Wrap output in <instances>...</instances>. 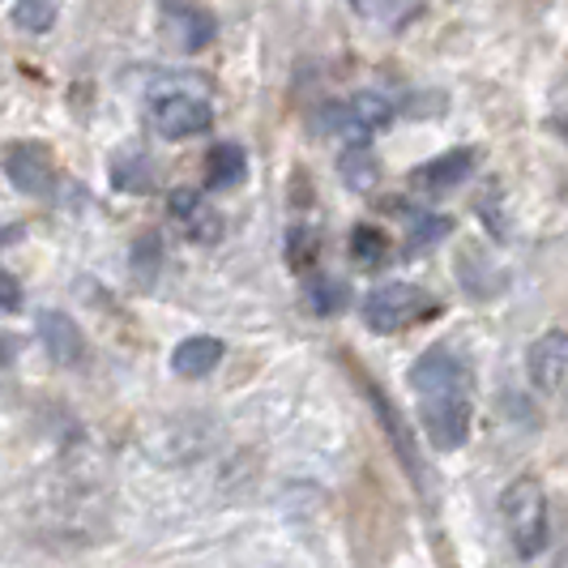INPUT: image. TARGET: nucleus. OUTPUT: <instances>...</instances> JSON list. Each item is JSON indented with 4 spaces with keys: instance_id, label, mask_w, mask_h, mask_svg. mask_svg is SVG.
Returning <instances> with one entry per match:
<instances>
[{
    "instance_id": "nucleus-1",
    "label": "nucleus",
    "mask_w": 568,
    "mask_h": 568,
    "mask_svg": "<svg viewBox=\"0 0 568 568\" xmlns=\"http://www.w3.org/2000/svg\"><path fill=\"white\" fill-rule=\"evenodd\" d=\"M410 389L419 394V419L427 427V440L440 454H454L470 440L475 419V381L462 359L449 351H427L410 368Z\"/></svg>"
},
{
    "instance_id": "nucleus-2",
    "label": "nucleus",
    "mask_w": 568,
    "mask_h": 568,
    "mask_svg": "<svg viewBox=\"0 0 568 568\" xmlns=\"http://www.w3.org/2000/svg\"><path fill=\"white\" fill-rule=\"evenodd\" d=\"M500 513L509 526V542L521 560H535L547 547V491L539 487V479L521 475L505 487L500 496Z\"/></svg>"
},
{
    "instance_id": "nucleus-3",
    "label": "nucleus",
    "mask_w": 568,
    "mask_h": 568,
    "mask_svg": "<svg viewBox=\"0 0 568 568\" xmlns=\"http://www.w3.org/2000/svg\"><path fill=\"white\" fill-rule=\"evenodd\" d=\"M436 313H440L436 295H427L424 286L415 283L376 286L364 300V321L372 334H402V329H415L419 321H432Z\"/></svg>"
},
{
    "instance_id": "nucleus-4",
    "label": "nucleus",
    "mask_w": 568,
    "mask_h": 568,
    "mask_svg": "<svg viewBox=\"0 0 568 568\" xmlns=\"http://www.w3.org/2000/svg\"><path fill=\"white\" fill-rule=\"evenodd\" d=\"M150 120L154 129L168 138V142H189L205 133L214 124V108L197 99V94H184V90H168V94H154L150 103Z\"/></svg>"
},
{
    "instance_id": "nucleus-5",
    "label": "nucleus",
    "mask_w": 568,
    "mask_h": 568,
    "mask_svg": "<svg viewBox=\"0 0 568 568\" xmlns=\"http://www.w3.org/2000/svg\"><path fill=\"white\" fill-rule=\"evenodd\" d=\"M159 30L175 52H201L214 43L219 34V22L210 9L201 4H189V0H159Z\"/></svg>"
},
{
    "instance_id": "nucleus-6",
    "label": "nucleus",
    "mask_w": 568,
    "mask_h": 568,
    "mask_svg": "<svg viewBox=\"0 0 568 568\" xmlns=\"http://www.w3.org/2000/svg\"><path fill=\"white\" fill-rule=\"evenodd\" d=\"M526 372H530V385L539 394H560L568 381V334L565 329H547L542 338L530 342L526 351Z\"/></svg>"
},
{
    "instance_id": "nucleus-7",
    "label": "nucleus",
    "mask_w": 568,
    "mask_h": 568,
    "mask_svg": "<svg viewBox=\"0 0 568 568\" xmlns=\"http://www.w3.org/2000/svg\"><path fill=\"white\" fill-rule=\"evenodd\" d=\"M168 210L189 240H197V244H219L223 240V214L193 189H175L168 197Z\"/></svg>"
},
{
    "instance_id": "nucleus-8",
    "label": "nucleus",
    "mask_w": 568,
    "mask_h": 568,
    "mask_svg": "<svg viewBox=\"0 0 568 568\" xmlns=\"http://www.w3.org/2000/svg\"><path fill=\"white\" fill-rule=\"evenodd\" d=\"M4 175L30 197H48L52 184H57V171H52V159H48L43 145H9L4 150Z\"/></svg>"
},
{
    "instance_id": "nucleus-9",
    "label": "nucleus",
    "mask_w": 568,
    "mask_h": 568,
    "mask_svg": "<svg viewBox=\"0 0 568 568\" xmlns=\"http://www.w3.org/2000/svg\"><path fill=\"white\" fill-rule=\"evenodd\" d=\"M475 159H479V150H449V154L432 159V163H424V168H415L410 184H415L419 193H449V189H457V184L470 180Z\"/></svg>"
},
{
    "instance_id": "nucleus-10",
    "label": "nucleus",
    "mask_w": 568,
    "mask_h": 568,
    "mask_svg": "<svg viewBox=\"0 0 568 568\" xmlns=\"http://www.w3.org/2000/svg\"><path fill=\"white\" fill-rule=\"evenodd\" d=\"M223 355H227V346L219 338L193 334V338H184L171 351V372L184 376V381H201V376H210V372L223 364Z\"/></svg>"
},
{
    "instance_id": "nucleus-11",
    "label": "nucleus",
    "mask_w": 568,
    "mask_h": 568,
    "mask_svg": "<svg viewBox=\"0 0 568 568\" xmlns=\"http://www.w3.org/2000/svg\"><path fill=\"white\" fill-rule=\"evenodd\" d=\"M39 338H43L48 355H52L57 364H82L85 338H82V329L73 325V316L43 313V316H39Z\"/></svg>"
},
{
    "instance_id": "nucleus-12",
    "label": "nucleus",
    "mask_w": 568,
    "mask_h": 568,
    "mask_svg": "<svg viewBox=\"0 0 568 568\" xmlns=\"http://www.w3.org/2000/svg\"><path fill=\"white\" fill-rule=\"evenodd\" d=\"M372 406H376V415H381V424L389 432V445H394V454L406 462V470H410V479L424 487V462H419V449H415V436H410V427L402 419L398 410L389 406V398L381 394V389H372Z\"/></svg>"
},
{
    "instance_id": "nucleus-13",
    "label": "nucleus",
    "mask_w": 568,
    "mask_h": 568,
    "mask_svg": "<svg viewBox=\"0 0 568 568\" xmlns=\"http://www.w3.org/2000/svg\"><path fill=\"white\" fill-rule=\"evenodd\" d=\"M338 175L351 193H372L381 184V159L372 154L368 145H346L338 159Z\"/></svg>"
},
{
    "instance_id": "nucleus-14",
    "label": "nucleus",
    "mask_w": 568,
    "mask_h": 568,
    "mask_svg": "<svg viewBox=\"0 0 568 568\" xmlns=\"http://www.w3.org/2000/svg\"><path fill=\"white\" fill-rule=\"evenodd\" d=\"M244 180V150L240 145H214L210 154H205V189L210 193H223L231 184H240Z\"/></svg>"
},
{
    "instance_id": "nucleus-15",
    "label": "nucleus",
    "mask_w": 568,
    "mask_h": 568,
    "mask_svg": "<svg viewBox=\"0 0 568 568\" xmlns=\"http://www.w3.org/2000/svg\"><path fill=\"white\" fill-rule=\"evenodd\" d=\"M351 256H355V265H364V270H381V265H389V256H394V244H389V235L381 227H355L351 231Z\"/></svg>"
},
{
    "instance_id": "nucleus-16",
    "label": "nucleus",
    "mask_w": 568,
    "mask_h": 568,
    "mask_svg": "<svg viewBox=\"0 0 568 568\" xmlns=\"http://www.w3.org/2000/svg\"><path fill=\"white\" fill-rule=\"evenodd\" d=\"M346 108H351V115H355V120H359L368 133H372V129H385V124L394 120V103H389L385 94H376V90H359V94H355Z\"/></svg>"
},
{
    "instance_id": "nucleus-17",
    "label": "nucleus",
    "mask_w": 568,
    "mask_h": 568,
    "mask_svg": "<svg viewBox=\"0 0 568 568\" xmlns=\"http://www.w3.org/2000/svg\"><path fill=\"white\" fill-rule=\"evenodd\" d=\"M13 22L30 34H43V30H52L57 22V0H18L13 4Z\"/></svg>"
},
{
    "instance_id": "nucleus-18",
    "label": "nucleus",
    "mask_w": 568,
    "mask_h": 568,
    "mask_svg": "<svg viewBox=\"0 0 568 568\" xmlns=\"http://www.w3.org/2000/svg\"><path fill=\"white\" fill-rule=\"evenodd\" d=\"M316 248H321V240H316L313 227H291L286 235V261H291V270H313L316 265Z\"/></svg>"
},
{
    "instance_id": "nucleus-19",
    "label": "nucleus",
    "mask_w": 568,
    "mask_h": 568,
    "mask_svg": "<svg viewBox=\"0 0 568 568\" xmlns=\"http://www.w3.org/2000/svg\"><path fill=\"white\" fill-rule=\"evenodd\" d=\"M308 304H313L316 313H342V308H346V286L334 283V278H313Z\"/></svg>"
},
{
    "instance_id": "nucleus-20",
    "label": "nucleus",
    "mask_w": 568,
    "mask_h": 568,
    "mask_svg": "<svg viewBox=\"0 0 568 568\" xmlns=\"http://www.w3.org/2000/svg\"><path fill=\"white\" fill-rule=\"evenodd\" d=\"M376 9L385 13L389 27H406V22H415L424 13V0H376Z\"/></svg>"
},
{
    "instance_id": "nucleus-21",
    "label": "nucleus",
    "mask_w": 568,
    "mask_h": 568,
    "mask_svg": "<svg viewBox=\"0 0 568 568\" xmlns=\"http://www.w3.org/2000/svg\"><path fill=\"white\" fill-rule=\"evenodd\" d=\"M18 308H22V286L13 274L0 270V313H18Z\"/></svg>"
},
{
    "instance_id": "nucleus-22",
    "label": "nucleus",
    "mask_w": 568,
    "mask_h": 568,
    "mask_svg": "<svg viewBox=\"0 0 568 568\" xmlns=\"http://www.w3.org/2000/svg\"><path fill=\"white\" fill-rule=\"evenodd\" d=\"M351 9H355V13H368V0H351Z\"/></svg>"
}]
</instances>
